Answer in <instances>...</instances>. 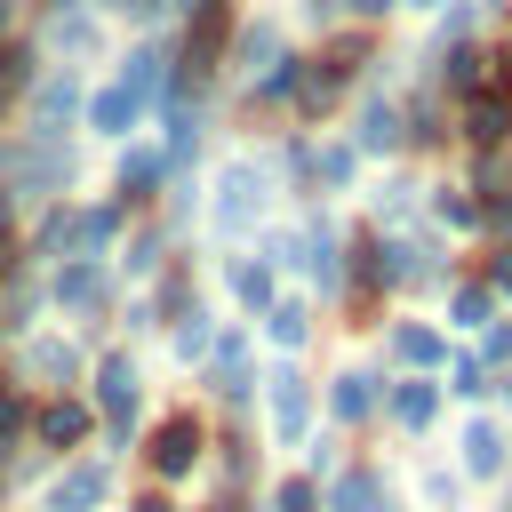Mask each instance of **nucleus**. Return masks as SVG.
<instances>
[{"label": "nucleus", "instance_id": "39448f33", "mask_svg": "<svg viewBox=\"0 0 512 512\" xmlns=\"http://www.w3.org/2000/svg\"><path fill=\"white\" fill-rule=\"evenodd\" d=\"M344 136H352L360 160H400V152H408V136H400V88H392L384 72H368V80L352 88V104H344Z\"/></svg>", "mask_w": 512, "mask_h": 512}, {"label": "nucleus", "instance_id": "4be33fe9", "mask_svg": "<svg viewBox=\"0 0 512 512\" xmlns=\"http://www.w3.org/2000/svg\"><path fill=\"white\" fill-rule=\"evenodd\" d=\"M120 80L144 96V104H160V96H176V48L160 40V32H136L128 48H120Z\"/></svg>", "mask_w": 512, "mask_h": 512}, {"label": "nucleus", "instance_id": "e433bc0d", "mask_svg": "<svg viewBox=\"0 0 512 512\" xmlns=\"http://www.w3.org/2000/svg\"><path fill=\"white\" fill-rule=\"evenodd\" d=\"M24 416H32V392H24L16 376H0V456H16V440H24Z\"/></svg>", "mask_w": 512, "mask_h": 512}, {"label": "nucleus", "instance_id": "f03ea898", "mask_svg": "<svg viewBox=\"0 0 512 512\" xmlns=\"http://www.w3.org/2000/svg\"><path fill=\"white\" fill-rule=\"evenodd\" d=\"M0 184L16 200H72V184H80V136L72 128H8L0 136Z\"/></svg>", "mask_w": 512, "mask_h": 512}, {"label": "nucleus", "instance_id": "79ce46f5", "mask_svg": "<svg viewBox=\"0 0 512 512\" xmlns=\"http://www.w3.org/2000/svg\"><path fill=\"white\" fill-rule=\"evenodd\" d=\"M480 280L496 288V304H512V240H496V248L480 256Z\"/></svg>", "mask_w": 512, "mask_h": 512}, {"label": "nucleus", "instance_id": "9d476101", "mask_svg": "<svg viewBox=\"0 0 512 512\" xmlns=\"http://www.w3.org/2000/svg\"><path fill=\"white\" fill-rule=\"evenodd\" d=\"M360 176H368V160L352 152V136L344 128H320L312 136V168H304V200L312 208H336V200L360 192Z\"/></svg>", "mask_w": 512, "mask_h": 512}, {"label": "nucleus", "instance_id": "de8ad7c7", "mask_svg": "<svg viewBox=\"0 0 512 512\" xmlns=\"http://www.w3.org/2000/svg\"><path fill=\"white\" fill-rule=\"evenodd\" d=\"M128 512H176V504H168V488L152 480V488H136V496H128Z\"/></svg>", "mask_w": 512, "mask_h": 512}, {"label": "nucleus", "instance_id": "a211bd4d", "mask_svg": "<svg viewBox=\"0 0 512 512\" xmlns=\"http://www.w3.org/2000/svg\"><path fill=\"white\" fill-rule=\"evenodd\" d=\"M168 176H176V160H168L152 136H128V144H120V160H112V200L152 208V200L168 192Z\"/></svg>", "mask_w": 512, "mask_h": 512}, {"label": "nucleus", "instance_id": "49530a36", "mask_svg": "<svg viewBox=\"0 0 512 512\" xmlns=\"http://www.w3.org/2000/svg\"><path fill=\"white\" fill-rule=\"evenodd\" d=\"M16 224H24V200H16V192H8V184H0V248H8V240H16Z\"/></svg>", "mask_w": 512, "mask_h": 512}, {"label": "nucleus", "instance_id": "72a5a7b5", "mask_svg": "<svg viewBox=\"0 0 512 512\" xmlns=\"http://www.w3.org/2000/svg\"><path fill=\"white\" fill-rule=\"evenodd\" d=\"M472 200H496V192H512V160L504 152H464V176H456Z\"/></svg>", "mask_w": 512, "mask_h": 512}, {"label": "nucleus", "instance_id": "2f4dec72", "mask_svg": "<svg viewBox=\"0 0 512 512\" xmlns=\"http://www.w3.org/2000/svg\"><path fill=\"white\" fill-rule=\"evenodd\" d=\"M496 312H504V304H496V288H488L480 272H464V280H448V320H456V328H472V336H480V328H488Z\"/></svg>", "mask_w": 512, "mask_h": 512}, {"label": "nucleus", "instance_id": "c9c22d12", "mask_svg": "<svg viewBox=\"0 0 512 512\" xmlns=\"http://www.w3.org/2000/svg\"><path fill=\"white\" fill-rule=\"evenodd\" d=\"M440 392H456V400H488L496 392V368H480L472 352H448V384Z\"/></svg>", "mask_w": 512, "mask_h": 512}, {"label": "nucleus", "instance_id": "412c9836", "mask_svg": "<svg viewBox=\"0 0 512 512\" xmlns=\"http://www.w3.org/2000/svg\"><path fill=\"white\" fill-rule=\"evenodd\" d=\"M448 328H432V320H384V360L400 368V376H432V368H448Z\"/></svg>", "mask_w": 512, "mask_h": 512}, {"label": "nucleus", "instance_id": "aec40b11", "mask_svg": "<svg viewBox=\"0 0 512 512\" xmlns=\"http://www.w3.org/2000/svg\"><path fill=\"white\" fill-rule=\"evenodd\" d=\"M400 136H408L416 160H432V152L456 144V136H448V96H440L432 80H408V88H400Z\"/></svg>", "mask_w": 512, "mask_h": 512}, {"label": "nucleus", "instance_id": "4c0bfd02", "mask_svg": "<svg viewBox=\"0 0 512 512\" xmlns=\"http://www.w3.org/2000/svg\"><path fill=\"white\" fill-rule=\"evenodd\" d=\"M264 512H320V488H312L304 472H288V480H272V496H264Z\"/></svg>", "mask_w": 512, "mask_h": 512}, {"label": "nucleus", "instance_id": "a878e982", "mask_svg": "<svg viewBox=\"0 0 512 512\" xmlns=\"http://www.w3.org/2000/svg\"><path fill=\"white\" fill-rule=\"evenodd\" d=\"M440 408H448V392H440L432 376H400V384H384V416H392L408 440H424V432L440 424Z\"/></svg>", "mask_w": 512, "mask_h": 512}, {"label": "nucleus", "instance_id": "2eb2a0df", "mask_svg": "<svg viewBox=\"0 0 512 512\" xmlns=\"http://www.w3.org/2000/svg\"><path fill=\"white\" fill-rule=\"evenodd\" d=\"M88 432H96V408H88L80 392H40V400H32V416H24V440H32V448H48V456H72Z\"/></svg>", "mask_w": 512, "mask_h": 512}, {"label": "nucleus", "instance_id": "0eeeda50", "mask_svg": "<svg viewBox=\"0 0 512 512\" xmlns=\"http://www.w3.org/2000/svg\"><path fill=\"white\" fill-rule=\"evenodd\" d=\"M288 48H296V40H288V16H280V8H248V16H232L224 80H232V88H248V80H256V72H272Z\"/></svg>", "mask_w": 512, "mask_h": 512}, {"label": "nucleus", "instance_id": "3c124183", "mask_svg": "<svg viewBox=\"0 0 512 512\" xmlns=\"http://www.w3.org/2000/svg\"><path fill=\"white\" fill-rule=\"evenodd\" d=\"M80 8H96V16H120V0H80Z\"/></svg>", "mask_w": 512, "mask_h": 512}, {"label": "nucleus", "instance_id": "4468645a", "mask_svg": "<svg viewBox=\"0 0 512 512\" xmlns=\"http://www.w3.org/2000/svg\"><path fill=\"white\" fill-rule=\"evenodd\" d=\"M48 312L104 320V312H112V272H104V256H64V264H48Z\"/></svg>", "mask_w": 512, "mask_h": 512}, {"label": "nucleus", "instance_id": "c85d7f7f", "mask_svg": "<svg viewBox=\"0 0 512 512\" xmlns=\"http://www.w3.org/2000/svg\"><path fill=\"white\" fill-rule=\"evenodd\" d=\"M256 320H264V344H272L280 360H296V352L312 344V328H320V312H312L304 296H272V304H264Z\"/></svg>", "mask_w": 512, "mask_h": 512}, {"label": "nucleus", "instance_id": "f257e3e1", "mask_svg": "<svg viewBox=\"0 0 512 512\" xmlns=\"http://www.w3.org/2000/svg\"><path fill=\"white\" fill-rule=\"evenodd\" d=\"M272 208H280V176L264 168V152H224L200 184V216L216 240H248L256 224H272Z\"/></svg>", "mask_w": 512, "mask_h": 512}, {"label": "nucleus", "instance_id": "b1692460", "mask_svg": "<svg viewBox=\"0 0 512 512\" xmlns=\"http://www.w3.org/2000/svg\"><path fill=\"white\" fill-rule=\"evenodd\" d=\"M504 464H512V432L496 424V416H464V432H456V472L464 480H504Z\"/></svg>", "mask_w": 512, "mask_h": 512}, {"label": "nucleus", "instance_id": "7c9ffc66", "mask_svg": "<svg viewBox=\"0 0 512 512\" xmlns=\"http://www.w3.org/2000/svg\"><path fill=\"white\" fill-rule=\"evenodd\" d=\"M168 256H176V232H168L160 216H144V224L128 232V248H120V272H128V280H152Z\"/></svg>", "mask_w": 512, "mask_h": 512}, {"label": "nucleus", "instance_id": "a19ab883", "mask_svg": "<svg viewBox=\"0 0 512 512\" xmlns=\"http://www.w3.org/2000/svg\"><path fill=\"white\" fill-rule=\"evenodd\" d=\"M472 240H512V192H496V200H480V224H472Z\"/></svg>", "mask_w": 512, "mask_h": 512}, {"label": "nucleus", "instance_id": "6ab92c4d", "mask_svg": "<svg viewBox=\"0 0 512 512\" xmlns=\"http://www.w3.org/2000/svg\"><path fill=\"white\" fill-rule=\"evenodd\" d=\"M112 504V456H64V472L40 488V512H104Z\"/></svg>", "mask_w": 512, "mask_h": 512}, {"label": "nucleus", "instance_id": "f8f14e48", "mask_svg": "<svg viewBox=\"0 0 512 512\" xmlns=\"http://www.w3.org/2000/svg\"><path fill=\"white\" fill-rule=\"evenodd\" d=\"M384 368H368V360H344L328 384H320V408H328V424L336 432H360V424H376L384 416Z\"/></svg>", "mask_w": 512, "mask_h": 512}, {"label": "nucleus", "instance_id": "c03bdc74", "mask_svg": "<svg viewBox=\"0 0 512 512\" xmlns=\"http://www.w3.org/2000/svg\"><path fill=\"white\" fill-rule=\"evenodd\" d=\"M304 464H312V472H336V464H344L336 432H304Z\"/></svg>", "mask_w": 512, "mask_h": 512}, {"label": "nucleus", "instance_id": "dca6fc26", "mask_svg": "<svg viewBox=\"0 0 512 512\" xmlns=\"http://www.w3.org/2000/svg\"><path fill=\"white\" fill-rule=\"evenodd\" d=\"M32 40H40V56L48 64H104V16L96 8H64V16H40L32 24Z\"/></svg>", "mask_w": 512, "mask_h": 512}, {"label": "nucleus", "instance_id": "ea45409f", "mask_svg": "<svg viewBox=\"0 0 512 512\" xmlns=\"http://www.w3.org/2000/svg\"><path fill=\"white\" fill-rule=\"evenodd\" d=\"M472 360H480V368H496V360H512V320H504V312H496V320H488V328L472 336Z\"/></svg>", "mask_w": 512, "mask_h": 512}, {"label": "nucleus", "instance_id": "09e8293b", "mask_svg": "<svg viewBox=\"0 0 512 512\" xmlns=\"http://www.w3.org/2000/svg\"><path fill=\"white\" fill-rule=\"evenodd\" d=\"M24 16H32V0H0V32H24Z\"/></svg>", "mask_w": 512, "mask_h": 512}, {"label": "nucleus", "instance_id": "864d4df0", "mask_svg": "<svg viewBox=\"0 0 512 512\" xmlns=\"http://www.w3.org/2000/svg\"><path fill=\"white\" fill-rule=\"evenodd\" d=\"M504 512H512V464H504Z\"/></svg>", "mask_w": 512, "mask_h": 512}, {"label": "nucleus", "instance_id": "6e6552de", "mask_svg": "<svg viewBox=\"0 0 512 512\" xmlns=\"http://www.w3.org/2000/svg\"><path fill=\"white\" fill-rule=\"evenodd\" d=\"M256 392H264V424H272V440H280V448H304V432H312V416H320V384H312L296 360H280Z\"/></svg>", "mask_w": 512, "mask_h": 512}, {"label": "nucleus", "instance_id": "7ed1b4c3", "mask_svg": "<svg viewBox=\"0 0 512 512\" xmlns=\"http://www.w3.org/2000/svg\"><path fill=\"white\" fill-rule=\"evenodd\" d=\"M80 384H96L88 408H96L104 440H112V448H136V432H144V376H136V360H128V352H96Z\"/></svg>", "mask_w": 512, "mask_h": 512}, {"label": "nucleus", "instance_id": "5fc2aeb1", "mask_svg": "<svg viewBox=\"0 0 512 512\" xmlns=\"http://www.w3.org/2000/svg\"><path fill=\"white\" fill-rule=\"evenodd\" d=\"M384 512H400V504H384Z\"/></svg>", "mask_w": 512, "mask_h": 512}, {"label": "nucleus", "instance_id": "c756f323", "mask_svg": "<svg viewBox=\"0 0 512 512\" xmlns=\"http://www.w3.org/2000/svg\"><path fill=\"white\" fill-rule=\"evenodd\" d=\"M224 296H232L240 312H264V304L280 296V272H272L264 256H224Z\"/></svg>", "mask_w": 512, "mask_h": 512}, {"label": "nucleus", "instance_id": "bb28decb", "mask_svg": "<svg viewBox=\"0 0 512 512\" xmlns=\"http://www.w3.org/2000/svg\"><path fill=\"white\" fill-rule=\"evenodd\" d=\"M384 504H392V488H384L376 464H336V472H328L320 512H384Z\"/></svg>", "mask_w": 512, "mask_h": 512}, {"label": "nucleus", "instance_id": "a18cd8bd", "mask_svg": "<svg viewBox=\"0 0 512 512\" xmlns=\"http://www.w3.org/2000/svg\"><path fill=\"white\" fill-rule=\"evenodd\" d=\"M120 16H128L136 32H160V24H168V0H120Z\"/></svg>", "mask_w": 512, "mask_h": 512}, {"label": "nucleus", "instance_id": "603ef678", "mask_svg": "<svg viewBox=\"0 0 512 512\" xmlns=\"http://www.w3.org/2000/svg\"><path fill=\"white\" fill-rule=\"evenodd\" d=\"M496 392H504V408H512V368H504V376H496Z\"/></svg>", "mask_w": 512, "mask_h": 512}, {"label": "nucleus", "instance_id": "37998d69", "mask_svg": "<svg viewBox=\"0 0 512 512\" xmlns=\"http://www.w3.org/2000/svg\"><path fill=\"white\" fill-rule=\"evenodd\" d=\"M336 8H344V24H368V32L400 16V0H336Z\"/></svg>", "mask_w": 512, "mask_h": 512}, {"label": "nucleus", "instance_id": "1a4fd4ad", "mask_svg": "<svg viewBox=\"0 0 512 512\" xmlns=\"http://www.w3.org/2000/svg\"><path fill=\"white\" fill-rule=\"evenodd\" d=\"M80 96H88V72L80 64H40L32 88L16 96V112H24V128H72L80 136Z\"/></svg>", "mask_w": 512, "mask_h": 512}, {"label": "nucleus", "instance_id": "20e7f679", "mask_svg": "<svg viewBox=\"0 0 512 512\" xmlns=\"http://www.w3.org/2000/svg\"><path fill=\"white\" fill-rule=\"evenodd\" d=\"M136 456H144V472H152L160 488L192 480V472L208 464V416H200V408H160V424L136 432Z\"/></svg>", "mask_w": 512, "mask_h": 512}, {"label": "nucleus", "instance_id": "5701e85b", "mask_svg": "<svg viewBox=\"0 0 512 512\" xmlns=\"http://www.w3.org/2000/svg\"><path fill=\"white\" fill-rule=\"evenodd\" d=\"M128 216H136V208L112 200V192H104V200H72V248H64V256H112V248L128 240Z\"/></svg>", "mask_w": 512, "mask_h": 512}, {"label": "nucleus", "instance_id": "473e14b6", "mask_svg": "<svg viewBox=\"0 0 512 512\" xmlns=\"http://www.w3.org/2000/svg\"><path fill=\"white\" fill-rule=\"evenodd\" d=\"M216 328H224V320H216L208 304H192L184 320H168V352H176V360H208V344H216Z\"/></svg>", "mask_w": 512, "mask_h": 512}, {"label": "nucleus", "instance_id": "ddd939ff", "mask_svg": "<svg viewBox=\"0 0 512 512\" xmlns=\"http://www.w3.org/2000/svg\"><path fill=\"white\" fill-rule=\"evenodd\" d=\"M448 136L456 152H512V96L504 88H472L448 104Z\"/></svg>", "mask_w": 512, "mask_h": 512}, {"label": "nucleus", "instance_id": "423d86ee", "mask_svg": "<svg viewBox=\"0 0 512 512\" xmlns=\"http://www.w3.org/2000/svg\"><path fill=\"white\" fill-rule=\"evenodd\" d=\"M152 128V104L120 80V72H88V96H80V136H96V144H128V136H144Z\"/></svg>", "mask_w": 512, "mask_h": 512}, {"label": "nucleus", "instance_id": "58836bf2", "mask_svg": "<svg viewBox=\"0 0 512 512\" xmlns=\"http://www.w3.org/2000/svg\"><path fill=\"white\" fill-rule=\"evenodd\" d=\"M416 488H424L432 512H456L464 504V472H416Z\"/></svg>", "mask_w": 512, "mask_h": 512}, {"label": "nucleus", "instance_id": "f3484780", "mask_svg": "<svg viewBox=\"0 0 512 512\" xmlns=\"http://www.w3.org/2000/svg\"><path fill=\"white\" fill-rule=\"evenodd\" d=\"M256 384H264V368H256L248 328H216V344H208V392H216L224 408H248Z\"/></svg>", "mask_w": 512, "mask_h": 512}, {"label": "nucleus", "instance_id": "9b49d317", "mask_svg": "<svg viewBox=\"0 0 512 512\" xmlns=\"http://www.w3.org/2000/svg\"><path fill=\"white\" fill-rule=\"evenodd\" d=\"M16 368H24V376H16L24 392H32V384H40V392H72V384L88 376V344H80V336H56V328H32L24 352H16Z\"/></svg>", "mask_w": 512, "mask_h": 512}, {"label": "nucleus", "instance_id": "393cba45", "mask_svg": "<svg viewBox=\"0 0 512 512\" xmlns=\"http://www.w3.org/2000/svg\"><path fill=\"white\" fill-rule=\"evenodd\" d=\"M40 312H48V280L32 272V256L24 264H8L0 272V336H32L40 328Z\"/></svg>", "mask_w": 512, "mask_h": 512}, {"label": "nucleus", "instance_id": "cd10ccee", "mask_svg": "<svg viewBox=\"0 0 512 512\" xmlns=\"http://www.w3.org/2000/svg\"><path fill=\"white\" fill-rule=\"evenodd\" d=\"M368 224L376 232H416L424 224V176H384L376 200H368Z\"/></svg>", "mask_w": 512, "mask_h": 512}, {"label": "nucleus", "instance_id": "f704fd0d", "mask_svg": "<svg viewBox=\"0 0 512 512\" xmlns=\"http://www.w3.org/2000/svg\"><path fill=\"white\" fill-rule=\"evenodd\" d=\"M216 480H224V496L256 488V440H248V432H224V448H216Z\"/></svg>", "mask_w": 512, "mask_h": 512}, {"label": "nucleus", "instance_id": "8fccbe9b", "mask_svg": "<svg viewBox=\"0 0 512 512\" xmlns=\"http://www.w3.org/2000/svg\"><path fill=\"white\" fill-rule=\"evenodd\" d=\"M400 8H408V16H440L448 0H400Z\"/></svg>", "mask_w": 512, "mask_h": 512}]
</instances>
